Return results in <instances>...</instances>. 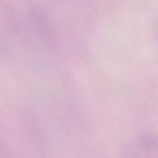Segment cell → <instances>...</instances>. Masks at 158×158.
Segmentation results:
<instances>
[]
</instances>
